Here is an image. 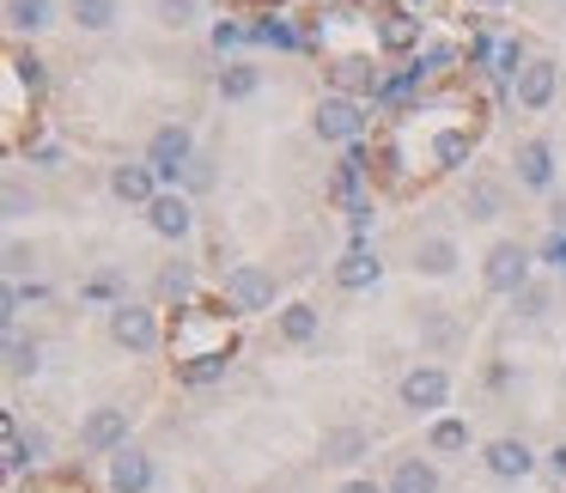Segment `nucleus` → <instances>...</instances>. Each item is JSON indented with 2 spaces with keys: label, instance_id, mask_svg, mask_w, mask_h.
Masks as SVG:
<instances>
[{
  "label": "nucleus",
  "instance_id": "obj_1",
  "mask_svg": "<svg viewBox=\"0 0 566 493\" xmlns=\"http://www.w3.org/2000/svg\"><path fill=\"white\" fill-rule=\"evenodd\" d=\"M481 281H488V293L517 298L530 281H536V250L517 244V238H500V244L488 250V262H481Z\"/></svg>",
  "mask_w": 566,
  "mask_h": 493
},
{
  "label": "nucleus",
  "instance_id": "obj_2",
  "mask_svg": "<svg viewBox=\"0 0 566 493\" xmlns=\"http://www.w3.org/2000/svg\"><path fill=\"white\" fill-rule=\"evenodd\" d=\"M366 104L347 98V92H329V98H317V111H311V128H317V140H342V147H359V135H366Z\"/></svg>",
  "mask_w": 566,
  "mask_h": 493
},
{
  "label": "nucleus",
  "instance_id": "obj_3",
  "mask_svg": "<svg viewBox=\"0 0 566 493\" xmlns=\"http://www.w3.org/2000/svg\"><path fill=\"white\" fill-rule=\"evenodd\" d=\"M220 293H226V311H238V317H256V311L274 305V274L262 269V262H238V269H226Z\"/></svg>",
  "mask_w": 566,
  "mask_h": 493
},
{
  "label": "nucleus",
  "instance_id": "obj_4",
  "mask_svg": "<svg viewBox=\"0 0 566 493\" xmlns=\"http://www.w3.org/2000/svg\"><path fill=\"white\" fill-rule=\"evenodd\" d=\"M147 165L159 171V183H184L189 165H196V135L184 123H165L159 135L147 140Z\"/></svg>",
  "mask_w": 566,
  "mask_h": 493
},
{
  "label": "nucleus",
  "instance_id": "obj_5",
  "mask_svg": "<svg viewBox=\"0 0 566 493\" xmlns=\"http://www.w3.org/2000/svg\"><path fill=\"white\" fill-rule=\"evenodd\" d=\"M111 342L128 347V354H159V347H165V329H159V317H153L147 305L123 298V305H111Z\"/></svg>",
  "mask_w": 566,
  "mask_h": 493
},
{
  "label": "nucleus",
  "instance_id": "obj_6",
  "mask_svg": "<svg viewBox=\"0 0 566 493\" xmlns=\"http://www.w3.org/2000/svg\"><path fill=\"white\" fill-rule=\"evenodd\" d=\"M396 402H402L408 415H439V408L451 402V371L444 366H408L402 384H396Z\"/></svg>",
  "mask_w": 566,
  "mask_h": 493
},
{
  "label": "nucleus",
  "instance_id": "obj_7",
  "mask_svg": "<svg viewBox=\"0 0 566 493\" xmlns=\"http://www.w3.org/2000/svg\"><path fill=\"white\" fill-rule=\"evenodd\" d=\"M128 432H135V408H92L86 427H80V451L116 457V451H128Z\"/></svg>",
  "mask_w": 566,
  "mask_h": 493
},
{
  "label": "nucleus",
  "instance_id": "obj_8",
  "mask_svg": "<svg viewBox=\"0 0 566 493\" xmlns=\"http://www.w3.org/2000/svg\"><path fill=\"white\" fill-rule=\"evenodd\" d=\"M104 481H111V493H153V457L140 444H128L104 463Z\"/></svg>",
  "mask_w": 566,
  "mask_h": 493
},
{
  "label": "nucleus",
  "instance_id": "obj_9",
  "mask_svg": "<svg viewBox=\"0 0 566 493\" xmlns=\"http://www.w3.org/2000/svg\"><path fill=\"white\" fill-rule=\"evenodd\" d=\"M147 225H153L159 238H171V244H184V238L196 232V208H189V196H177V189H165V196L147 208Z\"/></svg>",
  "mask_w": 566,
  "mask_h": 493
},
{
  "label": "nucleus",
  "instance_id": "obj_10",
  "mask_svg": "<svg viewBox=\"0 0 566 493\" xmlns=\"http://www.w3.org/2000/svg\"><path fill=\"white\" fill-rule=\"evenodd\" d=\"M111 196L116 201H135V208H153L165 189H159V171H153V165H116V171H111Z\"/></svg>",
  "mask_w": 566,
  "mask_h": 493
},
{
  "label": "nucleus",
  "instance_id": "obj_11",
  "mask_svg": "<svg viewBox=\"0 0 566 493\" xmlns=\"http://www.w3.org/2000/svg\"><path fill=\"white\" fill-rule=\"evenodd\" d=\"M481 463H488V475H500V481H524V475H536V451H530L524 439H493Z\"/></svg>",
  "mask_w": 566,
  "mask_h": 493
},
{
  "label": "nucleus",
  "instance_id": "obj_12",
  "mask_svg": "<svg viewBox=\"0 0 566 493\" xmlns=\"http://www.w3.org/2000/svg\"><path fill=\"white\" fill-rule=\"evenodd\" d=\"M457 262H463V250H457V238H444V232H432V238L415 244V274H427V281H451Z\"/></svg>",
  "mask_w": 566,
  "mask_h": 493
},
{
  "label": "nucleus",
  "instance_id": "obj_13",
  "mask_svg": "<svg viewBox=\"0 0 566 493\" xmlns=\"http://www.w3.org/2000/svg\"><path fill=\"white\" fill-rule=\"evenodd\" d=\"M378 274H384V262H378V250H366V244H354L335 262V286H342V293H366V286H378Z\"/></svg>",
  "mask_w": 566,
  "mask_h": 493
},
{
  "label": "nucleus",
  "instance_id": "obj_14",
  "mask_svg": "<svg viewBox=\"0 0 566 493\" xmlns=\"http://www.w3.org/2000/svg\"><path fill=\"white\" fill-rule=\"evenodd\" d=\"M366 451H371V432L366 427H329V432H323V463H335V469H354Z\"/></svg>",
  "mask_w": 566,
  "mask_h": 493
},
{
  "label": "nucleus",
  "instance_id": "obj_15",
  "mask_svg": "<svg viewBox=\"0 0 566 493\" xmlns=\"http://www.w3.org/2000/svg\"><path fill=\"white\" fill-rule=\"evenodd\" d=\"M554 86H560L554 62H530V67H524V80L512 86V98L524 104V111H548V104H554Z\"/></svg>",
  "mask_w": 566,
  "mask_h": 493
},
{
  "label": "nucleus",
  "instance_id": "obj_16",
  "mask_svg": "<svg viewBox=\"0 0 566 493\" xmlns=\"http://www.w3.org/2000/svg\"><path fill=\"white\" fill-rule=\"evenodd\" d=\"M512 165H517V183L524 189H548L554 183V147L548 140H524V147L512 153Z\"/></svg>",
  "mask_w": 566,
  "mask_h": 493
},
{
  "label": "nucleus",
  "instance_id": "obj_17",
  "mask_svg": "<svg viewBox=\"0 0 566 493\" xmlns=\"http://www.w3.org/2000/svg\"><path fill=\"white\" fill-rule=\"evenodd\" d=\"M226 366H232V347H213V354H189L177 359V384H189V390H208V384L226 378Z\"/></svg>",
  "mask_w": 566,
  "mask_h": 493
},
{
  "label": "nucleus",
  "instance_id": "obj_18",
  "mask_svg": "<svg viewBox=\"0 0 566 493\" xmlns=\"http://www.w3.org/2000/svg\"><path fill=\"white\" fill-rule=\"evenodd\" d=\"M384 487L390 493H439V463H432V457H402Z\"/></svg>",
  "mask_w": 566,
  "mask_h": 493
},
{
  "label": "nucleus",
  "instance_id": "obj_19",
  "mask_svg": "<svg viewBox=\"0 0 566 493\" xmlns=\"http://www.w3.org/2000/svg\"><path fill=\"white\" fill-rule=\"evenodd\" d=\"M7 25L19 38H38V31L55 25V0H7Z\"/></svg>",
  "mask_w": 566,
  "mask_h": 493
},
{
  "label": "nucleus",
  "instance_id": "obj_20",
  "mask_svg": "<svg viewBox=\"0 0 566 493\" xmlns=\"http://www.w3.org/2000/svg\"><path fill=\"white\" fill-rule=\"evenodd\" d=\"M213 86H220V98H226V104H244V98H256V92H262V67H250V62H226Z\"/></svg>",
  "mask_w": 566,
  "mask_h": 493
},
{
  "label": "nucleus",
  "instance_id": "obj_21",
  "mask_svg": "<svg viewBox=\"0 0 566 493\" xmlns=\"http://www.w3.org/2000/svg\"><path fill=\"white\" fill-rule=\"evenodd\" d=\"M329 74H335V92H347V98H359V92H378V67H371L366 55H342Z\"/></svg>",
  "mask_w": 566,
  "mask_h": 493
},
{
  "label": "nucleus",
  "instance_id": "obj_22",
  "mask_svg": "<svg viewBox=\"0 0 566 493\" xmlns=\"http://www.w3.org/2000/svg\"><path fill=\"white\" fill-rule=\"evenodd\" d=\"M427 451H432V457H457V451H469V420L439 415V420L427 427Z\"/></svg>",
  "mask_w": 566,
  "mask_h": 493
},
{
  "label": "nucleus",
  "instance_id": "obj_23",
  "mask_svg": "<svg viewBox=\"0 0 566 493\" xmlns=\"http://www.w3.org/2000/svg\"><path fill=\"white\" fill-rule=\"evenodd\" d=\"M153 293H159L165 305L184 311V305H189V293H196V269H189V262H165L159 281H153Z\"/></svg>",
  "mask_w": 566,
  "mask_h": 493
},
{
  "label": "nucleus",
  "instance_id": "obj_24",
  "mask_svg": "<svg viewBox=\"0 0 566 493\" xmlns=\"http://www.w3.org/2000/svg\"><path fill=\"white\" fill-rule=\"evenodd\" d=\"M378 43H384L390 55H408V50L420 55V19H415V13H390V19L378 25Z\"/></svg>",
  "mask_w": 566,
  "mask_h": 493
},
{
  "label": "nucleus",
  "instance_id": "obj_25",
  "mask_svg": "<svg viewBox=\"0 0 566 493\" xmlns=\"http://www.w3.org/2000/svg\"><path fill=\"white\" fill-rule=\"evenodd\" d=\"M317 329H323V311L317 305H286L281 311V342L305 347V342H317Z\"/></svg>",
  "mask_w": 566,
  "mask_h": 493
},
{
  "label": "nucleus",
  "instance_id": "obj_26",
  "mask_svg": "<svg viewBox=\"0 0 566 493\" xmlns=\"http://www.w3.org/2000/svg\"><path fill=\"white\" fill-rule=\"evenodd\" d=\"M469 153H475V128H451V135L432 140V171H457Z\"/></svg>",
  "mask_w": 566,
  "mask_h": 493
},
{
  "label": "nucleus",
  "instance_id": "obj_27",
  "mask_svg": "<svg viewBox=\"0 0 566 493\" xmlns=\"http://www.w3.org/2000/svg\"><path fill=\"white\" fill-rule=\"evenodd\" d=\"M500 183H469L463 189V213H469V220H500Z\"/></svg>",
  "mask_w": 566,
  "mask_h": 493
},
{
  "label": "nucleus",
  "instance_id": "obj_28",
  "mask_svg": "<svg viewBox=\"0 0 566 493\" xmlns=\"http://www.w3.org/2000/svg\"><path fill=\"white\" fill-rule=\"evenodd\" d=\"M250 43H274V50H298V31L286 25L281 13H262L256 25H250Z\"/></svg>",
  "mask_w": 566,
  "mask_h": 493
},
{
  "label": "nucleus",
  "instance_id": "obj_29",
  "mask_svg": "<svg viewBox=\"0 0 566 493\" xmlns=\"http://www.w3.org/2000/svg\"><path fill=\"white\" fill-rule=\"evenodd\" d=\"M38 366H43V347L25 342V335H7V371H13V378H31Z\"/></svg>",
  "mask_w": 566,
  "mask_h": 493
},
{
  "label": "nucleus",
  "instance_id": "obj_30",
  "mask_svg": "<svg viewBox=\"0 0 566 493\" xmlns=\"http://www.w3.org/2000/svg\"><path fill=\"white\" fill-rule=\"evenodd\" d=\"M201 13V0H153V19H159L165 31H189Z\"/></svg>",
  "mask_w": 566,
  "mask_h": 493
},
{
  "label": "nucleus",
  "instance_id": "obj_31",
  "mask_svg": "<svg viewBox=\"0 0 566 493\" xmlns=\"http://www.w3.org/2000/svg\"><path fill=\"white\" fill-rule=\"evenodd\" d=\"M359 177H366V153H359V147H347V159H342V171H335L329 196H335V201H354Z\"/></svg>",
  "mask_w": 566,
  "mask_h": 493
},
{
  "label": "nucleus",
  "instance_id": "obj_32",
  "mask_svg": "<svg viewBox=\"0 0 566 493\" xmlns=\"http://www.w3.org/2000/svg\"><path fill=\"white\" fill-rule=\"evenodd\" d=\"M74 25L80 31H111L116 25V0H74Z\"/></svg>",
  "mask_w": 566,
  "mask_h": 493
},
{
  "label": "nucleus",
  "instance_id": "obj_33",
  "mask_svg": "<svg viewBox=\"0 0 566 493\" xmlns=\"http://www.w3.org/2000/svg\"><path fill=\"white\" fill-rule=\"evenodd\" d=\"M548 305H554V293H548V281H530V286H524V293H517V298H512V311H517V317H530V323H536V317H548Z\"/></svg>",
  "mask_w": 566,
  "mask_h": 493
},
{
  "label": "nucleus",
  "instance_id": "obj_34",
  "mask_svg": "<svg viewBox=\"0 0 566 493\" xmlns=\"http://www.w3.org/2000/svg\"><path fill=\"white\" fill-rule=\"evenodd\" d=\"M451 62H457V43H420V55H415L420 74H444Z\"/></svg>",
  "mask_w": 566,
  "mask_h": 493
},
{
  "label": "nucleus",
  "instance_id": "obj_35",
  "mask_svg": "<svg viewBox=\"0 0 566 493\" xmlns=\"http://www.w3.org/2000/svg\"><path fill=\"white\" fill-rule=\"evenodd\" d=\"M13 80H19V86H31V92H43V62L31 50H19L13 55Z\"/></svg>",
  "mask_w": 566,
  "mask_h": 493
},
{
  "label": "nucleus",
  "instance_id": "obj_36",
  "mask_svg": "<svg viewBox=\"0 0 566 493\" xmlns=\"http://www.w3.org/2000/svg\"><path fill=\"white\" fill-rule=\"evenodd\" d=\"M238 43H250V25H238V19H220V25H213V50H238Z\"/></svg>",
  "mask_w": 566,
  "mask_h": 493
},
{
  "label": "nucleus",
  "instance_id": "obj_37",
  "mask_svg": "<svg viewBox=\"0 0 566 493\" xmlns=\"http://www.w3.org/2000/svg\"><path fill=\"white\" fill-rule=\"evenodd\" d=\"M536 262H548V269H560V274H566V232H548V238H542Z\"/></svg>",
  "mask_w": 566,
  "mask_h": 493
},
{
  "label": "nucleus",
  "instance_id": "obj_38",
  "mask_svg": "<svg viewBox=\"0 0 566 493\" xmlns=\"http://www.w3.org/2000/svg\"><path fill=\"white\" fill-rule=\"evenodd\" d=\"M38 213V196H25V183H7V220H25Z\"/></svg>",
  "mask_w": 566,
  "mask_h": 493
},
{
  "label": "nucleus",
  "instance_id": "obj_39",
  "mask_svg": "<svg viewBox=\"0 0 566 493\" xmlns=\"http://www.w3.org/2000/svg\"><path fill=\"white\" fill-rule=\"evenodd\" d=\"M31 262H38V250H31V244H7V274H13V281L31 269Z\"/></svg>",
  "mask_w": 566,
  "mask_h": 493
},
{
  "label": "nucleus",
  "instance_id": "obj_40",
  "mask_svg": "<svg viewBox=\"0 0 566 493\" xmlns=\"http://www.w3.org/2000/svg\"><path fill=\"white\" fill-rule=\"evenodd\" d=\"M25 451H31V463H43V457H50V432L31 427V432H25Z\"/></svg>",
  "mask_w": 566,
  "mask_h": 493
},
{
  "label": "nucleus",
  "instance_id": "obj_41",
  "mask_svg": "<svg viewBox=\"0 0 566 493\" xmlns=\"http://www.w3.org/2000/svg\"><path fill=\"white\" fill-rule=\"evenodd\" d=\"M184 183H189V189H213V165H208V159H196V165H189Z\"/></svg>",
  "mask_w": 566,
  "mask_h": 493
},
{
  "label": "nucleus",
  "instance_id": "obj_42",
  "mask_svg": "<svg viewBox=\"0 0 566 493\" xmlns=\"http://www.w3.org/2000/svg\"><path fill=\"white\" fill-rule=\"evenodd\" d=\"M342 493H390L384 481H371V475H354V481H342Z\"/></svg>",
  "mask_w": 566,
  "mask_h": 493
},
{
  "label": "nucleus",
  "instance_id": "obj_43",
  "mask_svg": "<svg viewBox=\"0 0 566 493\" xmlns=\"http://www.w3.org/2000/svg\"><path fill=\"white\" fill-rule=\"evenodd\" d=\"M31 159H38L43 171H55V165H62V147H38V153H31Z\"/></svg>",
  "mask_w": 566,
  "mask_h": 493
},
{
  "label": "nucleus",
  "instance_id": "obj_44",
  "mask_svg": "<svg viewBox=\"0 0 566 493\" xmlns=\"http://www.w3.org/2000/svg\"><path fill=\"white\" fill-rule=\"evenodd\" d=\"M548 469H554V475L566 481V444H554V451H548Z\"/></svg>",
  "mask_w": 566,
  "mask_h": 493
},
{
  "label": "nucleus",
  "instance_id": "obj_45",
  "mask_svg": "<svg viewBox=\"0 0 566 493\" xmlns=\"http://www.w3.org/2000/svg\"><path fill=\"white\" fill-rule=\"evenodd\" d=\"M548 220H554V232H566V201H554V208H548Z\"/></svg>",
  "mask_w": 566,
  "mask_h": 493
},
{
  "label": "nucleus",
  "instance_id": "obj_46",
  "mask_svg": "<svg viewBox=\"0 0 566 493\" xmlns=\"http://www.w3.org/2000/svg\"><path fill=\"white\" fill-rule=\"evenodd\" d=\"M408 7H427V0H408Z\"/></svg>",
  "mask_w": 566,
  "mask_h": 493
},
{
  "label": "nucleus",
  "instance_id": "obj_47",
  "mask_svg": "<svg viewBox=\"0 0 566 493\" xmlns=\"http://www.w3.org/2000/svg\"><path fill=\"white\" fill-rule=\"evenodd\" d=\"M31 493H38V487H31Z\"/></svg>",
  "mask_w": 566,
  "mask_h": 493
}]
</instances>
